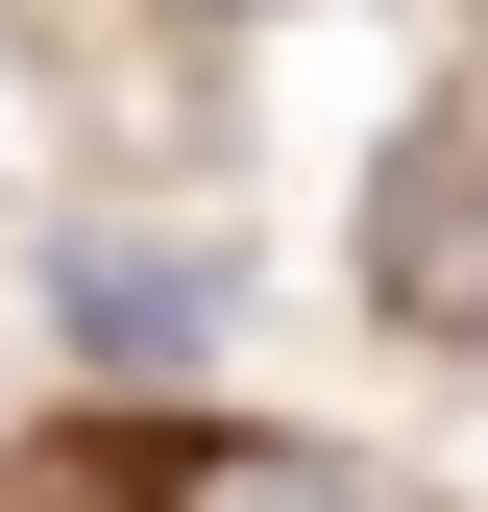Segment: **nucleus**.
Instances as JSON below:
<instances>
[{"mask_svg": "<svg viewBox=\"0 0 488 512\" xmlns=\"http://www.w3.org/2000/svg\"><path fill=\"white\" fill-rule=\"evenodd\" d=\"M49 293H74V366H122V391L220 342V244H98V220H74V269H49Z\"/></svg>", "mask_w": 488, "mask_h": 512, "instance_id": "nucleus-1", "label": "nucleus"}, {"mask_svg": "<svg viewBox=\"0 0 488 512\" xmlns=\"http://www.w3.org/2000/svg\"><path fill=\"white\" fill-rule=\"evenodd\" d=\"M171 512H366V488L293 464V439H196V464H171Z\"/></svg>", "mask_w": 488, "mask_h": 512, "instance_id": "nucleus-2", "label": "nucleus"}]
</instances>
